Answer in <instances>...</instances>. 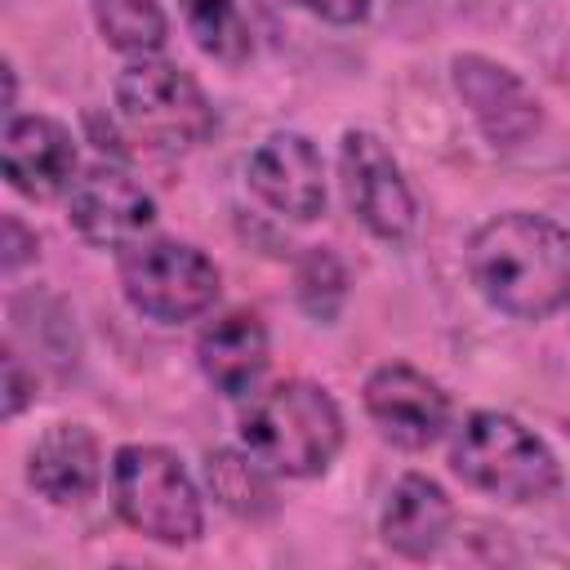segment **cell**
<instances>
[{
	"label": "cell",
	"instance_id": "10",
	"mask_svg": "<svg viewBox=\"0 0 570 570\" xmlns=\"http://www.w3.org/2000/svg\"><path fill=\"white\" fill-rule=\"evenodd\" d=\"M249 187L254 196L294 218L307 223L325 209V174H321V151L303 134H272L254 156H249Z\"/></svg>",
	"mask_w": 570,
	"mask_h": 570
},
{
	"label": "cell",
	"instance_id": "18",
	"mask_svg": "<svg viewBox=\"0 0 570 570\" xmlns=\"http://www.w3.org/2000/svg\"><path fill=\"white\" fill-rule=\"evenodd\" d=\"M89 4L111 49L147 58L151 49L165 45V13L156 0H89Z\"/></svg>",
	"mask_w": 570,
	"mask_h": 570
},
{
	"label": "cell",
	"instance_id": "12",
	"mask_svg": "<svg viewBox=\"0 0 570 570\" xmlns=\"http://www.w3.org/2000/svg\"><path fill=\"white\" fill-rule=\"evenodd\" d=\"M0 165H4V178L13 183V191H22L31 200H53L58 191H67L76 183L71 178L76 142L49 116H18L4 125Z\"/></svg>",
	"mask_w": 570,
	"mask_h": 570
},
{
	"label": "cell",
	"instance_id": "19",
	"mask_svg": "<svg viewBox=\"0 0 570 570\" xmlns=\"http://www.w3.org/2000/svg\"><path fill=\"white\" fill-rule=\"evenodd\" d=\"M298 303L307 316L316 321H330L347 294V276H343V263L330 254V249H307L303 263H298Z\"/></svg>",
	"mask_w": 570,
	"mask_h": 570
},
{
	"label": "cell",
	"instance_id": "13",
	"mask_svg": "<svg viewBox=\"0 0 570 570\" xmlns=\"http://www.w3.org/2000/svg\"><path fill=\"white\" fill-rule=\"evenodd\" d=\"M454 525V508L445 490L419 472L401 476L383 503V543L410 561L432 557Z\"/></svg>",
	"mask_w": 570,
	"mask_h": 570
},
{
	"label": "cell",
	"instance_id": "16",
	"mask_svg": "<svg viewBox=\"0 0 570 570\" xmlns=\"http://www.w3.org/2000/svg\"><path fill=\"white\" fill-rule=\"evenodd\" d=\"M205 476H209V490L223 508H232L236 517H267L272 512V485L263 476V463L249 454H236V450H214L205 459Z\"/></svg>",
	"mask_w": 570,
	"mask_h": 570
},
{
	"label": "cell",
	"instance_id": "1",
	"mask_svg": "<svg viewBox=\"0 0 570 570\" xmlns=\"http://www.w3.org/2000/svg\"><path fill=\"white\" fill-rule=\"evenodd\" d=\"M468 276L490 307L543 321L570 303V232L543 214H499L468 240Z\"/></svg>",
	"mask_w": 570,
	"mask_h": 570
},
{
	"label": "cell",
	"instance_id": "11",
	"mask_svg": "<svg viewBox=\"0 0 570 570\" xmlns=\"http://www.w3.org/2000/svg\"><path fill=\"white\" fill-rule=\"evenodd\" d=\"M454 89L472 107V116L485 129V138L499 142V147H517L539 129L534 94L508 67H499V62H490L481 53L454 58Z\"/></svg>",
	"mask_w": 570,
	"mask_h": 570
},
{
	"label": "cell",
	"instance_id": "4",
	"mask_svg": "<svg viewBox=\"0 0 570 570\" xmlns=\"http://www.w3.org/2000/svg\"><path fill=\"white\" fill-rule=\"evenodd\" d=\"M111 499L116 512L147 539L183 548L200 539V494L178 463V454L160 445H125L111 463Z\"/></svg>",
	"mask_w": 570,
	"mask_h": 570
},
{
	"label": "cell",
	"instance_id": "21",
	"mask_svg": "<svg viewBox=\"0 0 570 570\" xmlns=\"http://www.w3.org/2000/svg\"><path fill=\"white\" fill-rule=\"evenodd\" d=\"M31 387H36V379L27 383V374H22V365H18V352H4V414H9V419L27 405Z\"/></svg>",
	"mask_w": 570,
	"mask_h": 570
},
{
	"label": "cell",
	"instance_id": "8",
	"mask_svg": "<svg viewBox=\"0 0 570 570\" xmlns=\"http://www.w3.org/2000/svg\"><path fill=\"white\" fill-rule=\"evenodd\" d=\"M67 218L71 227L98 245V249H116V245H134L151 218H156V200L116 165H94L85 169L71 191H67Z\"/></svg>",
	"mask_w": 570,
	"mask_h": 570
},
{
	"label": "cell",
	"instance_id": "17",
	"mask_svg": "<svg viewBox=\"0 0 570 570\" xmlns=\"http://www.w3.org/2000/svg\"><path fill=\"white\" fill-rule=\"evenodd\" d=\"M187 31L196 45L218 62H245L249 58V27L236 9V0H178Z\"/></svg>",
	"mask_w": 570,
	"mask_h": 570
},
{
	"label": "cell",
	"instance_id": "20",
	"mask_svg": "<svg viewBox=\"0 0 570 570\" xmlns=\"http://www.w3.org/2000/svg\"><path fill=\"white\" fill-rule=\"evenodd\" d=\"M298 4L325 22H338V27H352L370 13V0H298Z\"/></svg>",
	"mask_w": 570,
	"mask_h": 570
},
{
	"label": "cell",
	"instance_id": "9",
	"mask_svg": "<svg viewBox=\"0 0 570 570\" xmlns=\"http://www.w3.org/2000/svg\"><path fill=\"white\" fill-rule=\"evenodd\" d=\"M365 414L401 450H428L450 423V396L414 365H383L365 379Z\"/></svg>",
	"mask_w": 570,
	"mask_h": 570
},
{
	"label": "cell",
	"instance_id": "6",
	"mask_svg": "<svg viewBox=\"0 0 570 570\" xmlns=\"http://www.w3.org/2000/svg\"><path fill=\"white\" fill-rule=\"evenodd\" d=\"M120 289L151 321H191L218 298V267L183 240H134L120 254Z\"/></svg>",
	"mask_w": 570,
	"mask_h": 570
},
{
	"label": "cell",
	"instance_id": "22",
	"mask_svg": "<svg viewBox=\"0 0 570 570\" xmlns=\"http://www.w3.org/2000/svg\"><path fill=\"white\" fill-rule=\"evenodd\" d=\"M4 236H9V245H4V272H13V267L36 249V236H27L18 218H4Z\"/></svg>",
	"mask_w": 570,
	"mask_h": 570
},
{
	"label": "cell",
	"instance_id": "14",
	"mask_svg": "<svg viewBox=\"0 0 570 570\" xmlns=\"http://www.w3.org/2000/svg\"><path fill=\"white\" fill-rule=\"evenodd\" d=\"M196 356L218 392L245 396L267 370V330L254 312H227L200 330Z\"/></svg>",
	"mask_w": 570,
	"mask_h": 570
},
{
	"label": "cell",
	"instance_id": "7",
	"mask_svg": "<svg viewBox=\"0 0 570 570\" xmlns=\"http://www.w3.org/2000/svg\"><path fill=\"white\" fill-rule=\"evenodd\" d=\"M338 174H343V196L352 214L383 240H405L414 232V191L401 178V165L392 151L365 134L352 129L338 151Z\"/></svg>",
	"mask_w": 570,
	"mask_h": 570
},
{
	"label": "cell",
	"instance_id": "3",
	"mask_svg": "<svg viewBox=\"0 0 570 570\" xmlns=\"http://www.w3.org/2000/svg\"><path fill=\"white\" fill-rule=\"evenodd\" d=\"M450 468L472 490H485L508 503H530L561 485V468L552 450L530 428H521L512 414L499 410H476L463 419L450 450Z\"/></svg>",
	"mask_w": 570,
	"mask_h": 570
},
{
	"label": "cell",
	"instance_id": "15",
	"mask_svg": "<svg viewBox=\"0 0 570 570\" xmlns=\"http://www.w3.org/2000/svg\"><path fill=\"white\" fill-rule=\"evenodd\" d=\"M98 476H102V463H98V441L89 428L80 423H58L49 428L36 450H31V468H27V481L53 499V503H85L94 490H98Z\"/></svg>",
	"mask_w": 570,
	"mask_h": 570
},
{
	"label": "cell",
	"instance_id": "5",
	"mask_svg": "<svg viewBox=\"0 0 570 570\" xmlns=\"http://www.w3.org/2000/svg\"><path fill=\"white\" fill-rule=\"evenodd\" d=\"M120 120L151 151H191L214 134V107L205 89L165 58H138L116 80Z\"/></svg>",
	"mask_w": 570,
	"mask_h": 570
},
{
	"label": "cell",
	"instance_id": "2",
	"mask_svg": "<svg viewBox=\"0 0 570 570\" xmlns=\"http://www.w3.org/2000/svg\"><path fill=\"white\" fill-rule=\"evenodd\" d=\"M245 450L281 476H316L343 445V414L316 383L285 379L249 396L240 410Z\"/></svg>",
	"mask_w": 570,
	"mask_h": 570
}]
</instances>
